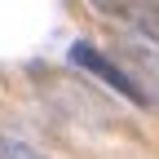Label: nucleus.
Wrapping results in <instances>:
<instances>
[{"instance_id":"4","label":"nucleus","mask_w":159,"mask_h":159,"mask_svg":"<svg viewBox=\"0 0 159 159\" xmlns=\"http://www.w3.org/2000/svg\"><path fill=\"white\" fill-rule=\"evenodd\" d=\"M0 159H44L35 146H27L22 137H13V133H5L0 128Z\"/></svg>"},{"instance_id":"2","label":"nucleus","mask_w":159,"mask_h":159,"mask_svg":"<svg viewBox=\"0 0 159 159\" xmlns=\"http://www.w3.org/2000/svg\"><path fill=\"white\" fill-rule=\"evenodd\" d=\"M97 9L106 18H115V22H124L133 31L159 40V5H124V0H115V5H97Z\"/></svg>"},{"instance_id":"1","label":"nucleus","mask_w":159,"mask_h":159,"mask_svg":"<svg viewBox=\"0 0 159 159\" xmlns=\"http://www.w3.org/2000/svg\"><path fill=\"white\" fill-rule=\"evenodd\" d=\"M66 62H71V66H80V71H89L93 80H102L111 93L128 97V102H137V106H150V93L133 80V71H128V66H119L115 57H106L97 44H89V40H75V44L66 49Z\"/></svg>"},{"instance_id":"3","label":"nucleus","mask_w":159,"mask_h":159,"mask_svg":"<svg viewBox=\"0 0 159 159\" xmlns=\"http://www.w3.org/2000/svg\"><path fill=\"white\" fill-rule=\"evenodd\" d=\"M128 62H133V80L150 93V102H159V53L150 44H124Z\"/></svg>"}]
</instances>
